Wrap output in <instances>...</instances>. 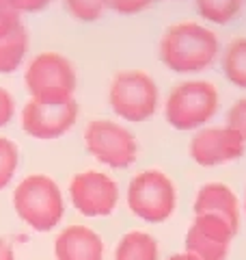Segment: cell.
I'll list each match as a JSON object with an SVG mask.
<instances>
[{
  "label": "cell",
  "mask_w": 246,
  "mask_h": 260,
  "mask_svg": "<svg viewBox=\"0 0 246 260\" xmlns=\"http://www.w3.org/2000/svg\"><path fill=\"white\" fill-rule=\"evenodd\" d=\"M160 61L175 74H199L220 54V39L199 22H177L160 39Z\"/></svg>",
  "instance_id": "cell-1"
},
{
  "label": "cell",
  "mask_w": 246,
  "mask_h": 260,
  "mask_svg": "<svg viewBox=\"0 0 246 260\" xmlns=\"http://www.w3.org/2000/svg\"><path fill=\"white\" fill-rule=\"evenodd\" d=\"M13 208L24 223L37 232H50L65 215V200L50 176L32 174L15 186Z\"/></svg>",
  "instance_id": "cell-2"
},
{
  "label": "cell",
  "mask_w": 246,
  "mask_h": 260,
  "mask_svg": "<svg viewBox=\"0 0 246 260\" xmlns=\"http://www.w3.org/2000/svg\"><path fill=\"white\" fill-rule=\"evenodd\" d=\"M24 87L30 100L41 104H61L73 100L78 74L73 63L61 52H39L26 65Z\"/></svg>",
  "instance_id": "cell-3"
},
{
  "label": "cell",
  "mask_w": 246,
  "mask_h": 260,
  "mask_svg": "<svg viewBox=\"0 0 246 260\" xmlns=\"http://www.w3.org/2000/svg\"><path fill=\"white\" fill-rule=\"evenodd\" d=\"M220 107L218 89L208 80L175 85L164 104V117L175 130H199L214 119Z\"/></svg>",
  "instance_id": "cell-4"
},
{
  "label": "cell",
  "mask_w": 246,
  "mask_h": 260,
  "mask_svg": "<svg viewBox=\"0 0 246 260\" xmlns=\"http://www.w3.org/2000/svg\"><path fill=\"white\" fill-rule=\"evenodd\" d=\"M108 104L117 117L130 124H141L151 119L158 111L160 89L147 72L123 70L110 83Z\"/></svg>",
  "instance_id": "cell-5"
},
{
  "label": "cell",
  "mask_w": 246,
  "mask_h": 260,
  "mask_svg": "<svg viewBox=\"0 0 246 260\" xmlns=\"http://www.w3.org/2000/svg\"><path fill=\"white\" fill-rule=\"evenodd\" d=\"M177 204V193L173 180L158 172L147 169L132 178L128 186V206L130 210L147 223H162L173 215Z\"/></svg>",
  "instance_id": "cell-6"
},
{
  "label": "cell",
  "mask_w": 246,
  "mask_h": 260,
  "mask_svg": "<svg viewBox=\"0 0 246 260\" xmlns=\"http://www.w3.org/2000/svg\"><path fill=\"white\" fill-rule=\"evenodd\" d=\"M85 145L91 156L112 169H126L136 160L138 143L130 130L112 119H93L85 128Z\"/></svg>",
  "instance_id": "cell-7"
},
{
  "label": "cell",
  "mask_w": 246,
  "mask_h": 260,
  "mask_svg": "<svg viewBox=\"0 0 246 260\" xmlns=\"http://www.w3.org/2000/svg\"><path fill=\"white\" fill-rule=\"evenodd\" d=\"M69 200L85 217H106L117 208L119 186L104 172H82L69 182Z\"/></svg>",
  "instance_id": "cell-8"
},
{
  "label": "cell",
  "mask_w": 246,
  "mask_h": 260,
  "mask_svg": "<svg viewBox=\"0 0 246 260\" xmlns=\"http://www.w3.org/2000/svg\"><path fill=\"white\" fill-rule=\"evenodd\" d=\"M80 107L76 100L61 104H41L28 100L22 109V128L32 139L50 141L67 135L78 121Z\"/></svg>",
  "instance_id": "cell-9"
},
{
  "label": "cell",
  "mask_w": 246,
  "mask_h": 260,
  "mask_svg": "<svg viewBox=\"0 0 246 260\" xmlns=\"http://www.w3.org/2000/svg\"><path fill=\"white\" fill-rule=\"evenodd\" d=\"M190 158L201 167H218L244 156L246 141L225 126H203L190 139Z\"/></svg>",
  "instance_id": "cell-10"
},
{
  "label": "cell",
  "mask_w": 246,
  "mask_h": 260,
  "mask_svg": "<svg viewBox=\"0 0 246 260\" xmlns=\"http://www.w3.org/2000/svg\"><path fill=\"white\" fill-rule=\"evenodd\" d=\"M237 230L216 215H196L186 234V251L196 260H225Z\"/></svg>",
  "instance_id": "cell-11"
},
{
  "label": "cell",
  "mask_w": 246,
  "mask_h": 260,
  "mask_svg": "<svg viewBox=\"0 0 246 260\" xmlns=\"http://www.w3.org/2000/svg\"><path fill=\"white\" fill-rule=\"evenodd\" d=\"M56 260H104V241L87 225H69L54 241Z\"/></svg>",
  "instance_id": "cell-12"
},
{
  "label": "cell",
  "mask_w": 246,
  "mask_h": 260,
  "mask_svg": "<svg viewBox=\"0 0 246 260\" xmlns=\"http://www.w3.org/2000/svg\"><path fill=\"white\" fill-rule=\"evenodd\" d=\"M194 215H216L233 228L240 230V204L235 193L223 182H208L196 191Z\"/></svg>",
  "instance_id": "cell-13"
},
{
  "label": "cell",
  "mask_w": 246,
  "mask_h": 260,
  "mask_svg": "<svg viewBox=\"0 0 246 260\" xmlns=\"http://www.w3.org/2000/svg\"><path fill=\"white\" fill-rule=\"evenodd\" d=\"M28 44L30 37L24 24H20L9 35L0 37V74H13L22 68L28 54Z\"/></svg>",
  "instance_id": "cell-14"
},
{
  "label": "cell",
  "mask_w": 246,
  "mask_h": 260,
  "mask_svg": "<svg viewBox=\"0 0 246 260\" xmlns=\"http://www.w3.org/2000/svg\"><path fill=\"white\" fill-rule=\"evenodd\" d=\"M114 260H158V243L143 230L128 232L119 241Z\"/></svg>",
  "instance_id": "cell-15"
},
{
  "label": "cell",
  "mask_w": 246,
  "mask_h": 260,
  "mask_svg": "<svg viewBox=\"0 0 246 260\" xmlns=\"http://www.w3.org/2000/svg\"><path fill=\"white\" fill-rule=\"evenodd\" d=\"M223 74L231 85L246 89V37H235L223 52Z\"/></svg>",
  "instance_id": "cell-16"
},
{
  "label": "cell",
  "mask_w": 246,
  "mask_h": 260,
  "mask_svg": "<svg viewBox=\"0 0 246 260\" xmlns=\"http://www.w3.org/2000/svg\"><path fill=\"white\" fill-rule=\"evenodd\" d=\"M244 7V0H196V11L199 15L216 26H223L235 20Z\"/></svg>",
  "instance_id": "cell-17"
},
{
  "label": "cell",
  "mask_w": 246,
  "mask_h": 260,
  "mask_svg": "<svg viewBox=\"0 0 246 260\" xmlns=\"http://www.w3.org/2000/svg\"><path fill=\"white\" fill-rule=\"evenodd\" d=\"M18 165H20L18 145H15V141L7 139V137H0V191L11 184L15 172H18Z\"/></svg>",
  "instance_id": "cell-18"
},
{
  "label": "cell",
  "mask_w": 246,
  "mask_h": 260,
  "mask_svg": "<svg viewBox=\"0 0 246 260\" xmlns=\"http://www.w3.org/2000/svg\"><path fill=\"white\" fill-rule=\"evenodd\" d=\"M67 11L80 22H95L108 9V0H65Z\"/></svg>",
  "instance_id": "cell-19"
},
{
  "label": "cell",
  "mask_w": 246,
  "mask_h": 260,
  "mask_svg": "<svg viewBox=\"0 0 246 260\" xmlns=\"http://www.w3.org/2000/svg\"><path fill=\"white\" fill-rule=\"evenodd\" d=\"M22 11L13 0H0V37L9 35L11 30H15L22 22Z\"/></svg>",
  "instance_id": "cell-20"
},
{
  "label": "cell",
  "mask_w": 246,
  "mask_h": 260,
  "mask_svg": "<svg viewBox=\"0 0 246 260\" xmlns=\"http://www.w3.org/2000/svg\"><path fill=\"white\" fill-rule=\"evenodd\" d=\"M227 126L246 141V95L233 102V107L227 111Z\"/></svg>",
  "instance_id": "cell-21"
},
{
  "label": "cell",
  "mask_w": 246,
  "mask_h": 260,
  "mask_svg": "<svg viewBox=\"0 0 246 260\" xmlns=\"http://www.w3.org/2000/svg\"><path fill=\"white\" fill-rule=\"evenodd\" d=\"M153 0H108V7L119 15H136L145 11Z\"/></svg>",
  "instance_id": "cell-22"
},
{
  "label": "cell",
  "mask_w": 246,
  "mask_h": 260,
  "mask_svg": "<svg viewBox=\"0 0 246 260\" xmlns=\"http://www.w3.org/2000/svg\"><path fill=\"white\" fill-rule=\"evenodd\" d=\"M15 117V100L11 91L0 87V128H5Z\"/></svg>",
  "instance_id": "cell-23"
},
{
  "label": "cell",
  "mask_w": 246,
  "mask_h": 260,
  "mask_svg": "<svg viewBox=\"0 0 246 260\" xmlns=\"http://www.w3.org/2000/svg\"><path fill=\"white\" fill-rule=\"evenodd\" d=\"M13 3L20 7L22 13H39V11H46L52 0H13Z\"/></svg>",
  "instance_id": "cell-24"
},
{
  "label": "cell",
  "mask_w": 246,
  "mask_h": 260,
  "mask_svg": "<svg viewBox=\"0 0 246 260\" xmlns=\"http://www.w3.org/2000/svg\"><path fill=\"white\" fill-rule=\"evenodd\" d=\"M0 260H15V256H13V247H11L5 239H0Z\"/></svg>",
  "instance_id": "cell-25"
},
{
  "label": "cell",
  "mask_w": 246,
  "mask_h": 260,
  "mask_svg": "<svg viewBox=\"0 0 246 260\" xmlns=\"http://www.w3.org/2000/svg\"><path fill=\"white\" fill-rule=\"evenodd\" d=\"M169 260H196V258H194V256H190V254L186 251V254H175V256H171Z\"/></svg>",
  "instance_id": "cell-26"
},
{
  "label": "cell",
  "mask_w": 246,
  "mask_h": 260,
  "mask_svg": "<svg viewBox=\"0 0 246 260\" xmlns=\"http://www.w3.org/2000/svg\"><path fill=\"white\" fill-rule=\"evenodd\" d=\"M244 213H246V195H244Z\"/></svg>",
  "instance_id": "cell-27"
}]
</instances>
